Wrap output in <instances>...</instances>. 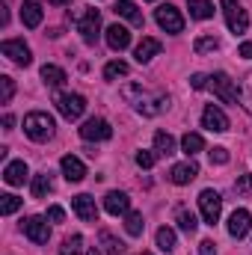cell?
I'll list each match as a JSON object with an SVG mask.
<instances>
[{
  "mask_svg": "<svg viewBox=\"0 0 252 255\" xmlns=\"http://www.w3.org/2000/svg\"><path fill=\"white\" fill-rule=\"evenodd\" d=\"M122 98L133 101V107H136L139 116H157V113H163V107L169 104L166 95H148L139 83H125V86H122Z\"/></svg>",
  "mask_w": 252,
  "mask_h": 255,
  "instance_id": "6da1fadb",
  "label": "cell"
},
{
  "mask_svg": "<svg viewBox=\"0 0 252 255\" xmlns=\"http://www.w3.org/2000/svg\"><path fill=\"white\" fill-rule=\"evenodd\" d=\"M54 128H57L54 119H51L48 113H42V110L24 116V133H27L33 142H48V139L54 136Z\"/></svg>",
  "mask_w": 252,
  "mask_h": 255,
  "instance_id": "7a4b0ae2",
  "label": "cell"
},
{
  "mask_svg": "<svg viewBox=\"0 0 252 255\" xmlns=\"http://www.w3.org/2000/svg\"><path fill=\"white\" fill-rule=\"evenodd\" d=\"M223 15H226V24L235 36H244L250 30V15L238 0H223Z\"/></svg>",
  "mask_w": 252,
  "mask_h": 255,
  "instance_id": "3957f363",
  "label": "cell"
},
{
  "mask_svg": "<svg viewBox=\"0 0 252 255\" xmlns=\"http://www.w3.org/2000/svg\"><path fill=\"white\" fill-rule=\"evenodd\" d=\"M211 89H214V95L223 101V104H235L238 98H241V89H238V83L226 74V71H217L214 77H211V83H208Z\"/></svg>",
  "mask_w": 252,
  "mask_h": 255,
  "instance_id": "277c9868",
  "label": "cell"
},
{
  "mask_svg": "<svg viewBox=\"0 0 252 255\" xmlns=\"http://www.w3.org/2000/svg\"><path fill=\"white\" fill-rule=\"evenodd\" d=\"M199 211H202V220L208 226H214L223 214V196L217 190H202L199 193Z\"/></svg>",
  "mask_w": 252,
  "mask_h": 255,
  "instance_id": "5b68a950",
  "label": "cell"
},
{
  "mask_svg": "<svg viewBox=\"0 0 252 255\" xmlns=\"http://www.w3.org/2000/svg\"><path fill=\"white\" fill-rule=\"evenodd\" d=\"M77 33L83 36L86 45H95L98 42V36H101V15H98V9H86L77 18Z\"/></svg>",
  "mask_w": 252,
  "mask_h": 255,
  "instance_id": "8992f818",
  "label": "cell"
},
{
  "mask_svg": "<svg viewBox=\"0 0 252 255\" xmlns=\"http://www.w3.org/2000/svg\"><path fill=\"white\" fill-rule=\"evenodd\" d=\"M154 21H157V24H160V30H166V33H181V30H184V18H181V12H178L172 3L157 6Z\"/></svg>",
  "mask_w": 252,
  "mask_h": 255,
  "instance_id": "52a82bcc",
  "label": "cell"
},
{
  "mask_svg": "<svg viewBox=\"0 0 252 255\" xmlns=\"http://www.w3.org/2000/svg\"><path fill=\"white\" fill-rule=\"evenodd\" d=\"M0 54L9 57L15 65H30L33 63V54H30V48H27L21 39H6V42L0 45Z\"/></svg>",
  "mask_w": 252,
  "mask_h": 255,
  "instance_id": "ba28073f",
  "label": "cell"
},
{
  "mask_svg": "<svg viewBox=\"0 0 252 255\" xmlns=\"http://www.w3.org/2000/svg\"><path fill=\"white\" fill-rule=\"evenodd\" d=\"M21 229H24V235H27L33 244H48V238H51V226H48L45 217H27V220L21 223Z\"/></svg>",
  "mask_w": 252,
  "mask_h": 255,
  "instance_id": "9c48e42d",
  "label": "cell"
},
{
  "mask_svg": "<svg viewBox=\"0 0 252 255\" xmlns=\"http://www.w3.org/2000/svg\"><path fill=\"white\" fill-rule=\"evenodd\" d=\"M57 110L63 113L65 119H80L83 110H86V98L77 95V92H68V95H60L57 98Z\"/></svg>",
  "mask_w": 252,
  "mask_h": 255,
  "instance_id": "30bf717a",
  "label": "cell"
},
{
  "mask_svg": "<svg viewBox=\"0 0 252 255\" xmlns=\"http://www.w3.org/2000/svg\"><path fill=\"white\" fill-rule=\"evenodd\" d=\"M80 136L89 139V142H101V139H110L113 136V128H110V122H104V119H89V122H83V128H80Z\"/></svg>",
  "mask_w": 252,
  "mask_h": 255,
  "instance_id": "8fae6325",
  "label": "cell"
},
{
  "mask_svg": "<svg viewBox=\"0 0 252 255\" xmlns=\"http://www.w3.org/2000/svg\"><path fill=\"white\" fill-rule=\"evenodd\" d=\"M71 208H74V214H77L83 223H98V205H95L92 196H86V193L74 196V199H71Z\"/></svg>",
  "mask_w": 252,
  "mask_h": 255,
  "instance_id": "7c38bea8",
  "label": "cell"
},
{
  "mask_svg": "<svg viewBox=\"0 0 252 255\" xmlns=\"http://www.w3.org/2000/svg\"><path fill=\"white\" fill-rule=\"evenodd\" d=\"M202 128H208V130H214V133H223V130H229V116H226L220 107L208 104V107L202 110Z\"/></svg>",
  "mask_w": 252,
  "mask_h": 255,
  "instance_id": "4fadbf2b",
  "label": "cell"
},
{
  "mask_svg": "<svg viewBox=\"0 0 252 255\" xmlns=\"http://www.w3.org/2000/svg\"><path fill=\"white\" fill-rule=\"evenodd\" d=\"M252 229V214L247 208H238L232 217H229V235L232 238H247Z\"/></svg>",
  "mask_w": 252,
  "mask_h": 255,
  "instance_id": "5bb4252c",
  "label": "cell"
},
{
  "mask_svg": "<svg viewBox=\"0 0 252 255\" xmlns=\"http://www.w3.org/2000/svg\"><path fill=\"white\" fill-rule=\"evenodd\" d=\"M60 166H63L65 181H71V184H80V181L86 178V166H83L80 157H74V154H65L63 160H60Z\"/></svg>",
  "mask_w": 252,
  "mask_h": 255,
  "instance_id": "9a60e30c",
  "label": "cell"
},
{
  "mask_svg": "<svg viewBox=\"0 0 252 255\" xmlns=\"http://www.w3.org/2000/svg\"><path fill=\"white\" fill-rule=\"evenodd\" d=\"M27 175H30V169H27L24 160H12V163H6V169H3V181H6L9 187H21V184L27 181Z\"/></svg>",
  "mask_w": 252,
  "mask_h": 255,
  "instance_id": "2e32d148",
  "label": "cell"
},
{
  "mask_svg": "<svg viewBox=\"0 0 252 255\" xmlns=\"http://www.w3.org/2000/svg\"><path fill=\"white\" fill-rule=\"evenodd\" d=\"M104 39H107V45L113 51H125L127 45H130V30L122 27V24H113V27L104 30Z\"/></svg>",
  "mask_w": 252,
  "mask_h": 255,
  "instance_id": "e0dca14e",
  "label": "cell"
},
{
  "mask_svg": "<svg viewBox=\"0 0 252 255\" xmlns=\"http://www.w3.org/2000/svg\"><path fill=\"white\" fill-rule=\"evenodd\" d=\"M196 175H199V166H196L193 160H187V163H175V166L169 169V181H172V184H178V187L190 184Z\"/></svg>",
  "mask_w": 252,
  "mask_h": 255,
  "instance_id": "ac0fdd59",
  "label": "cell"
},
{
  "mask_svg": "<svg viewBox=\"0 0 252 255\" xmlns=\"http://www.w3.org/2000/svg\"><path fill=\"white\" fill-rule=\"evenodd\" d=\"M104 211H107V214H113V217L127 214V211H130V199H127V193H122V190L107 193V196H104Z\"/></svg>",
  "mask_w": 252,
  "mask_h": 255,
  "instance_id": "d6986e66",
  "label": "cell"
},
{
  "mask_svg": "<svg viewBox=\"0 0 252 255\" xmlns=\"http://www.w3.org/2000/svg\"><path fill=\"white\" fill-rule=\"evenodd\" d=\"M42 0H24V6H21V21H24V27H30V30H36L39 24H42Z\"/></svg>",
  "mask_w": 252,
  "mask_h": 255,
  "instance_id": "ffe728a7",
  "label": "cell"
},
{
  "mask_svg": "<svg viewBox=\"0 0 252 255\" xmlns=\"http://www.w3.org/2000/svg\"><path fill=\"white\" fill-rule=\"evenodd\" d=\"M160 48H163V45H160L157 39H151V36H145V39H142V42L136 45V51H133V57H136V63H151V60H154V57L160 54Z\"/></svg>",
  "mask_w": 252,
  "mask_h": 255,
  "instance_id": "44dd1931",
  "label": "cell"
},
{
  "mask_svg": "<svg viewBox=\"0 0 252 255\" xmlns=\"http://www.w3.org/2000/svg\"><path fill=\"white\" fill-rule=\"evenodd\" d=\"M113 12H116V15H122V18H127L133 27H142V12L136 9V3H133V0H119V3L113 6Z\"/></svg>",
  "mask_w": 252,
  "mask_h": 255,
  "instance_id": "7402d4cb",
  "label": "cell"
},
{
  "mask_svg": "<svg viewBox=\"0 0 252 255\" xmlns=\"http://www.w3.org/2000/svg\"><path fill=\"white\" fill-rule=\"evenodd\" d=\"M187 9H190V18H196V21L214 18V3H211V0H190Z\"/></svg>",
  "mask_w": 252,
  "mask_h": 255,
  "instance_id": "603a6c76",
  "label": "cell"
},
{
  "mask_svg": "<svg viewBox=\"0 0 252 255\" xmlns=\"http://www.w3.org/2000/svg\"><path fill=\"white\" fill-rule=\"evenodd\" d=\"M154 151H157L160 157H169V154H175V139H172L166 130H157V133H154Z\"/></svg>",
  "mask_w": 252,
  "mask_h": 255,
  "instance_id": "cb8c5ba5",
  "label": "cell"
},
{
  "mask_svg": "<svg viewBox=\"0 0 252 255\" xmlns=\"http://www.w3.org/2000/svg\"><path fill=\"white\" fill-rule=\"evenodd\" d=\"M51 190H54V181H51V175H48V172H42V175H36V178H33V187H30L33 199H45Z\"/></svg>",
  "mask_w": 252,
  "mask_h": 255,
  "instance_id": "d4e9b609",
  "label": "cell"
},
{
  "mask_svg": "<svg viewBox=\"0 0 252 255\" xmlns=\"http://www.w3.org/2000/svg\"><path fill=\"white\" fill-rule=\"evenodd\" d=\"M142 229H145V220H142V214H136V211H127L125 214V232L130 238H139L142 235Z\"/></svg>",
  "mask_w": 252,
  "mask_h": 255,
  "instance_id": "484cf974",
  "label": "cell"
},
{
  "mask_svg": "<svg viewBox=\"0 0 252 255\" xmlns=\"http://www.w3.org/2000/svg\"><path fill=\"white\" fill-rule=\"evenodd\" d=\"M42 80L48 86H63L65 83V71L60 65H42Z\"/></svg>",
  "mask_w": 252,
  "mask_h": 255,
  "instance_id": "4316f807",
  "label": "cell"
},
{
  "mask_svg": "<svg viewBox=\"0 0 252 255\" xmlns=\"http://www.w3.org/2000/svg\"><path fill=\"white\" fill-rule=\"evenodd\" d=\"M98 241H101V253H104V255H119L122 250H125V244H122V241H116L110 232H101V235H98Z\"/></svg>",
  "mask_w": 252,
  "mask_h": 255,
  "instance_id": "83f0119b",
  "label": "cell"
},
{
  "mask_svg": "<svg viewBox=\"0 0 252 255\" xmlns=\"http://www.w3.org/2000/svg\"><path fill=\"white\" fill-rule=\"evenodd\" d=\"M181 148H184L187 157H193V154H199V151L205 148V139H202L199 133H184V136H181Z\"/></svg>",
  "mask_w": 252,
  "mask_h": 255,
  "instance_id": "f1b7e54d",
  "label": "cell"
},
{
  "mask_svg": "<svg viewBox=\"0 0 252 255\" xmlns=\"http://www.w3.org/2000/svg\"><path fill=\"white\" fill-rule=\"evenodd\" d=\"M217 48H220V39H217V36H199L196 45H193L196 54H214Z\"/></svg>",
  "mask_w": 252,
  "mask_h": 255,
  "instance_id": "f546056e",
  "label": "cell"
},
{
  "mask_svg": "<svg viewBox=\"0 0 252 255\" xmlns=\"http://www.w3.org/2000/svg\"><path fill=\"white\" fill-rule=\"evenodd\" d=\"M157 247H160L163 253H172V250H175V232H172L169 226L157 229Z\"/></svg>",
  "mask_w": 252,
  "mask_h": 255,
  "instance_id": "4dcf8cb0",
  "label": "cell"
},
{
  "mask_svg": "<svg viewBox=\"0 0 252 255\" xmlns=\"http://www.w3.org/2000/svg\"><path fill=\"white\" fill-rule=\"evenodd\" d=\"M60 255H83V238H80V235L65 238L63 247H60Z\"/></svg>",
  "mask_w": 252,
  "mask_h": 255,
  "instance_id": "1f68e13d",
  "label": "cell"
},
{
  "mask_svg": "<svg viewBox=\"0 0 252 255\" xmlns=\"http://www.w3.org/2000/svg\"><path fill=\"white\" fill-rule=\"evenodd\" d=\"M104 77H107V80L127 77V63H122V60H113V63H107V65H104Z\"/></svg>",
  "mask_w": 252,
  "mask_h": 255,
  "instance_id": "d6a6232c",
  "label": "cell"
},
{
  "mask_svg": "<svg viewBox=\"0 0 252 255\" xmlns=\"http://www.w3.org/2000/svg\"><path fill=\"white\" fill-rule=\"evenodd\" d=\"M241 104H244L247 113H252V71L244 77V83H241Z\"/></svg>",
  "mask_w": 252,
  "mask_h": 255,
  "instance_id": "836d02e7",
  "label": "cell"
},
{
  "mask_svg": "<svg viewBox=\"0 0 252 255\" xmlns=\"http://www.w3.org/2000/svg\"><path fill=\"white\" fill-rule=\"evenodd\" d=\"M12 95H15V80H12L9 74H3V77H0V104H9Z\"/></svg>",
  "mask_w": 252,
  "mask_h": 255,
  "instance_id": "e575fe53",
  "label": "cell"
},
{
  "mask_svg": "<svg viewBox=\"0 0 252 255\" xmlns=\"http://www.w3.org/2000/svg\"><path fill=\"white\" fill-rule=\"evenodd\" d=\"M21 208V199L18 196H12V193H6V196H0V214L3 217H9V214H15Z\"/></svg>",
  "mask_w": 252,
  "mask_h": 255,
  "instance_id": "d590c367",
  "label": "cell"
},
{
  "mask_svg": "<svg viewBox=\"0 0 252 255\" xmlns=\"http://www.w3.org/2000/svg\"><path fill=\"white\" fill-rule=\"evenodd\" d=\"M178 226H181V232H187V235H193V232L199 229V223H196V217H193L190 211H178Z\"/></svg>",
  "mask_w": 252,
  "mask_h": 255,
  "instance_id": "8d00e7d4",
  "label": "cell"
},
{
  "mask_svg": "<svg viewBox=\"0 0 252 255\" xmlns=\"http://www.w3.org/2000/svg\"><path fill=\"white\" fill-rule=\"evenodd\" d=\"M208 154H211V163H229V148H223V145H214Z\"/></svg>",
  "mask_w": 252,
  "mask_h": 255,
  "instance_id": "74e56055",
  "label": "cell"
},
{
  "mask_svg": "<svg viewBox=\"0 0 252 255\" xmlns=\"http://www.w3.org/2000/svg\"><path fill=\"white\" fill-rule=\"evenodd\" d=\"M136 166L151 169V166H154V154H151V151H136Z\"/></svg>",
  "mask_w": 252,
  "mask_h": 255,
  "instance_id": "f35d334b",
  "label": "cell"
},
{
  "mask_svg": "<svg viewBox=\"0 0 252 255\" xmlns=\"http://www.w3.org/2000/svg\"><path fill=\"white\" fill-rule=\"evenodd\" d=\"M208 83H211V77H205V74H193V77H190V86H193V89H205Z\"/></svg>",
  "mask_w": 252,
  "mask_h": 255,
  "instance_id": "ab89813d",
  "label": "cell"
},
{
  "mask_svg": "<svg viewBox=\"0 0 252 255\" xmlns=\"http://www.w3.org/2000/svg\"><path fill=\"white\" fill-rule=\"evenodd\" d=\"M235 187H238V193H250L252 190V175H241V181H238Z\"/></svg>",
  "mask_w": 252,
  "mask_h": 255,
  "instance_id": "60d3db41",
  "label": "cell"
},
{
  "mask_svg": "<svg viewBox=\"0 0 252 255\" xmlns=\"http://www.w3.org/2000/svg\"><path fill=\"white\" fill-rule=\"evenodd\" d=\"M199 255H217L214 241H202V244H199Z\"/></svg>",
  "mask_w": 252,
  "mask_h": 255,
  "instance_id": "b9f144b4",
  "label": "cell"
},
{
  "mask_svg": "<svg viewBox=\"0 0 252 255\" xmlns=\"http://www.w3.org/2000/svg\"><path fill=\"white\" fill-rule=\"evenodd\" d=\"M63 208H57V205H54V208H51V211H48V220H51V223H63Z\"/></svg>",
  "mask_w": 252,
  "mask_h": 255,
  "instance_id": "7bdbcfd3",
  "label": "cell"
},
{
  "mask_svg": "<svg viewBox=\"0 0 252 255\" xmlns=\"http://www.w3.org/2000/svg\"><path fill=\"white\" fill-rule=\"evenodd\" d=\"M238 54H241V57H247V60H252V42H244V45L238 48Z\"/></svg>",
  "mask_w": 252,
  "mask_h": 255,
  "instance_id": "ee69618b",
  "label": "cell"
},
{
  "mask_svg": "<svg viewBox=\"0 0 252 255\" xmlns=\"http://www.w3.org/2000/svg\"><path fill=\"white\" fill-rule=\"evenodd\" d=\"M54 6H65V3H71V0H51Z\"/></svg>",
  "mask_w": 252,
  "mask_h": 255,
  "instance_id": "f6af8a7d",
  "label": "cell"
},
{
  "mask_svg": "<svg viewBox=\"0 0 252 255\" xmlns=\"http://www.w3.org/2000/svg\"><path fill=\"white\" fill-rule=\"evenodd\" d=\"M89 255H104V253H101L98 247H92V250H89Z\"/></svg>",
  "mask_w": 252,
  "mask_h": 255,
  "instance_id": "bcb514c9",
  "label": "cell"
},
{
  "mask_svg": "<svg viewBox=\"0 0 252 255\" xmlns=\"http://www.w3.org/2000/svg\"><path fill=\"white\" fill-rule=\"evenodd\" d=\"M139 255H151V253H139Z\"/></svg>",
  "mask_w": 252,
  "mask_h": 255,
  "instance_id": "7dc6e473",
  "label": "cell"
}]
</instances>
